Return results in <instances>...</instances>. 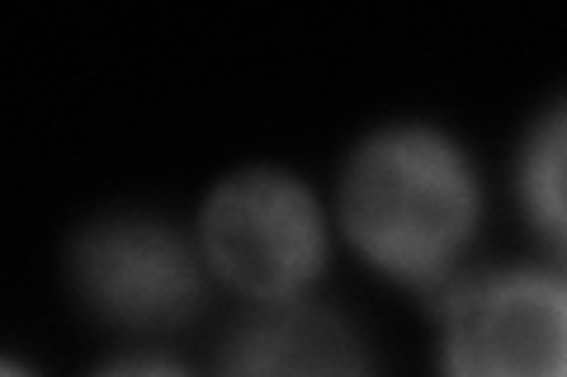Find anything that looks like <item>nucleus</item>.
Masks as SVG:
<instances>
[{
    "label": "nucleus",
    "mask_w": 567,
    "mask_h": 377,
    "mask_svg": "<svg viewBox=\"0 0 567 377\" xmlns=\"http://www.w3.org/2000/svg\"><path fill=\"white\" fill-rule=\"evenodd\" d=\"M567 293L554 269L473 274L445 302V377H563Z\"/></svg>",
    "instance_id": "nucleus-3"
},
{
    "label": "nucleus",
    "mask_w": 567,
    "mask_h": 377,
    "mask_svg": "<svg viewBox=\"0 0 567 377\" xmlns=\"http://www.w3.org/2000/svg\"><path fill=\"white\" fill-rule=\"evenodd\" d=\"M71 274L85 307L123 331H171L204 302L199 245L156 218H110L76 237Z\"/></svg>",
    "instance_id": "nucleus-4"
},
{
    "label": "nucleus",
    "mask_w": 567,
    "mask_h": 377,
    "mask_svg": "<svg viewBox=\"0 0 567 377\" xmlns=\"http://www.w3.org/2000/svg\"><path fill=\"white\" fill-rule=\"evenodd\" d=\"M95 377H194V373H185L181 364H171V358H118V364H110L104 373H95Z\"/></svg>",
    "instance_id": "nucleus-7"
},
{
    "label": "nucleus",
    "mask_w": 567,
    "mask_h": 377,
    "mask_svg": "<svg viewBox=\"0 0 567 377\" xmlns=\"http://www.w3.org/2000/svg\"><path fill=\"white\" fill-rule=\"evenodd\" d=\"M477 175L458 142L435 128H383L341 175V227L379 274L431 289L450 283L477 231Z\"/></svg>",
    "instance_id": "nucleus-1"
},
{
    "label": "nucleus",
    "mask_w": 567,
    "mask_h": 377,
    "mask_svg": "<svg viewBox=\"0 0 567 377\" xmlns=\"http://www.w3.org/2000/svg\"><path fill=\"white\" fill-rule=\"evenodd\" d=\"M199 260L256 307L308 297L327 264V218L308 185L279 170H241L208 193Z\"/></svg>",
    "instance_id": "nucleus-2"
},
{
    "label": "nucleus",
    "mask_w": 567,
    "mask_h": 377,
    "mask_svg": "<svg viewBox=\"0 0 567 377\" xmlns=\"http://www.w3.org/2000/svg\"><path fill=\"white\" fill-rule=\"evenodd\" d=\"M0 377H33V373L20 368V364H10V358H0Z\"/></svg>",
    "instance_id": "nucleus-8"
},
{
    "label": "nucleus",
    "mask_w": 567,
    "mask_h": 377,
    "mask_svg": "<svg viewBox=\"0 0 567 377\" xmlns=\"http://www.w3.org/2000/svg\"><path fill=\"white\" fill-rule=\"evenodd\" d=\"M213 377H374V368L341 316L298 297L237 321Z\"/></svg>",
    "instance_id": "nucleus-5"
},
{
    "label": "nucleus",
    "mask_w": 567,
    "mask_h": 377,
    "mask_svg": "<svg viewBox=\"0 0 567 377\" xmlns=\"http://www.w3.org/2000/svg\"><path fill=\"white\" fill-rule=\"evenodd\" d=\"M520 199L529 222L539 227L544 241L563 237V114H548L535 133L520 160Z\"/></svg>",
    "instance_id": "nucleus-6"
}]
</instances>
